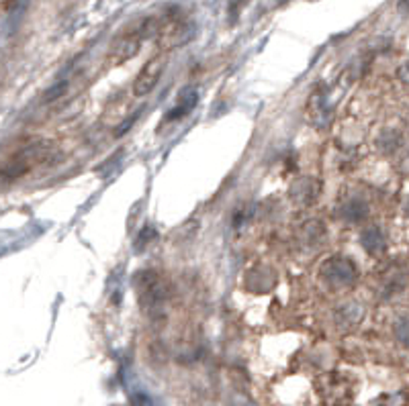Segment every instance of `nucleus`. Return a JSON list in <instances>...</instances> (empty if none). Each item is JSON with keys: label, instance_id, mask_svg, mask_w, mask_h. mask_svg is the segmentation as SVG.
Masks as SVG:
<instances>
[{"label": "nucleus", "instance_id": "obj_1", "mask_svg": "<svg viewBox=\"0 0 409 406\" xmlns=\"http://www.w3.org/2000/svg\"><path fill=\"white\" fill-rule=\"evenodd\" d=\"M193 35H195L193 23L178 16V13H168L162 16V29L158 35V41L164 51L188 43L193 39Z\"/></svg>", "mask_w": 409, "mask_h": 406}, {"label": "nucleus", "instance_id": "obj_2", "mask_svg": "<svg viewBox=\"0 0 409 406\" xmlns=\"http://www.w3.org/2000/svg\"><path fill=\"white\" fill-rule=\"evenodd\" d=\"M141 41H143V35L139 33L137 27L129 31V33L121 35V37L113 43L111 51H108V66H121V63H125L127 60H131L137 51H139Z\"/></svg>", "mask_w": 409, "mask_h": 406}, {"label": "nucleus", "instance_id": "obj_3", "mask_svg": "<svg viewBox=\"0 0 409 406\" xmlns=\"http://www.w3.org/2000/svg\"><path fill=\"white\" fill-rule=\"evenodd\" d=\"M164 63H166V58L160 53L141 68V72L137 74L136 82H133V94L136 96H146L153 90V86L158 84L160 76L164 72Z\"/></svg>", "mask_w": 409, "mask_h": 406}, {"label": "nucleus", "instance_id": "obj_4", "mask_svg": "<svg viewBox=\"0 0 409 406\" xmlns=\"http://www.w3.org/2000/svg\"><path fill=\"white\" fill-rule=\"evenodd\" d=\"M195 100H197V96H193L191 100H184V103H178V106L174 108V110H170L168 113V117H166V120H176V119H182L193 106H195Z\"/></svg>", "mask_w": 409, "mask_h": 406}, {"label": "nucleus", "instance_id": "obj_5", "mask_svg": "<svg viewBox=\"0 0 409 406\" xmlns=\"http://www.w3.org/2000/svg\"><path fill=\"white\" fill-rule=\"evenodd\" d=\"M401 78H403V80L409 84V63L403 68V70H401Z\"/></svg>", "mask_w": 409, "mask_h": 406}]
</instances>
